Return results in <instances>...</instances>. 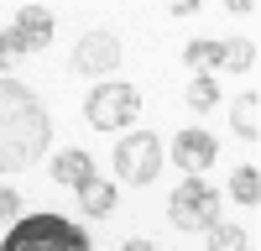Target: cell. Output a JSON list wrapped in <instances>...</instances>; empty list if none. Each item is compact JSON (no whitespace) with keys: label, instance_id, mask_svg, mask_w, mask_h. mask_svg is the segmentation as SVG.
<instances>
[{"label":"cell","instance_id":"cell-19","mask_svg":"<svg viewBox=\"0 0 261 251\" xmlns=\"http://www.w3.org/2000/svg\"><path fill=\"white\" fill-rule=\"evenodd\" d=\"M120 251H157V246H151V241H141V236H136V241H125Z\"/></svg>","mask_w":261,"mask_h":251},{"label":"cell","instance_id":"cell-8","mask_svg":"<svg viewBox=\"0 0 261 251\" xmlns=\"http://www.w3.org/2000/svg\"><path fill=\"white\" fill-rule=\"evenodd\" d=\"M11 32H16V42H21V53H42V47L53 42V16L42 11V6H27V11L16 16Z\"/></svg>","mask_w":261,"mask_h":251},{"label":"cell","instance_id":"cell-14","mask_svg":"<svg viewBox=\"0 0 261 251\" xmlns=\"http://www.w3.org/2000/svg\"><path fill=\"white\" fill-rule=\"evenodd\" d=\"M183 58H188V68H214V63H220V42H209V37H193L188 47H183Z\"/></svg>","mask_w":261,"mask_h":251},{"label":"cell","instance_id":"cell-6","mask_svg":"<svg viewBox=\"0 0 261 251\" xmlns=\"http://www.w3.org/2000/svg\"><path fill=\"white\" fill-rule=\"evenodd\" d=\"M115 63H120V37H115V32L94 27V32L79 37V47H73V68H79V73L99 79V73H115Z\"/></svg>","mask_w":261,"mask_h":251},{"label":"cell","instance_id":"cell-2","mask_svg":"<svg viewBox=\"0 0 261 251\" xmlns=\"http://www.w3.org/2000/svg\"><path fill=\"white\" fill-rule=\"evenodd\" d=\"M0 251H94V246L63 215H27L6 241H0Z\"/></svg>","mask_w":261,"mask_h":251},{"label":"cell","instance_id":"cell-18","mask_svg":"<svg viewBox=\"0 0 261 251\" xmlns=\"http://www.w3.org/2000/svg\"><path fill=\"white\" fill-rule=\"evenodd\" d=\"M16 209H21V194L16 188H0V220H11Z\"/></svg>","mask_w":261,"mask_h":251},{"label":"cell","instance_id":"cell-17","mask_svg":"<svg viewBox=\"0 0 261 251\" xmlns=\"http://www.w3.org/2000/svg\"><path fill=\"white\" fill-rule=\"evenodd\" d=\"M16 63H21V42H16V32H0V79H6Z\"/></svg>","mask_w":261,"mask_h":251},{"label":"cell","instance_id":"cell-10","mask_svg":"<svg viewBox=\"0 0 261 251\" xmlns=\"http://www.w3.org/2000/svg\"><path fill=\"white\" fill-rule=\"evenodd\" d=\"M230 131L241 141H256L261 136V99H256V89H246L241 99L230 105Z\"/></svg>","mask_w":261,"mask_h":251},{"label":"cell","instance_id":"cell-7","mask_svg":"<svg viewBox=\"0 0 261 251\" xmlns=\"http://www.w3.org/2000/svg\"><path fill=\"white\" fill-rule=\"evenodd\" d=\"M214 152H220V146H214L209 131H178L172 136V162L188 167V178H204V167L214 162Z\"/></svg>","mask_w":261,"mask_h":251},{"label":"cell","instance_id":"cell-16","mask_svg":"<svg viewBox=\"0 0 261 251\" xmlns=\"http://www.w3.org/2000/svg\"><path fill=\"white\" fill-rule=\"evenodd\" d=\"M214 99H220V84H214L209 73H199V79L188 84V105H193V110H209Z\"/></svg>","mask_w":261,"mask_h":251},{"label":"cell","instance_id":"cell-1","mask_svg":"<svg viewBox=\"0 0 261 251\" xmlns=\"http://www.w3.org/2000/svg\"><path fill=\"white\" fill-rule=\"evenodd\" d=\"M53 141L42 99L16 79H0V167H32Z\"/></svg>","mask_w":261,"mask_h":251},{"label":"cell","instance_id":"cell-9","mask_svg":"<svg viewBox=\"0 0 261 251\" xmlns=\"http://www.w3.org/2000/svg\"><path fill=\"white\" fill-rule=\"evenodd\" d=\"M53 178L63 183V188H84L94 178V157L89 152H79V146H68V152H58L53 157Z\"/></svg>","mask_w":261,"mask_h":251},{"label":"cell","instance_id":"cell-5","mask_svg":"<svg viewBox=\"0 0 261 251\" xmlns=\"http://www.w3.org/2000/svg\"><path fill=\"white\" fill-rule=\"evenodd\" d=\"M115 173L125 178V183H151L162 173V141L151 136V131H125L120 141H115Z\"/></svg>","mask_w":261,"mask_h":251},{"label":"cell","instance_id":"cell-13","mask_svg":"<svg viewBox=\"0 0 261 251\" xmlns=\"http://www.w3.org/2000/svg\"><path fill=\"white\" fill-rule=\"evenodd\" d=\"M230 194L241 199L246 209H256V199H261V173H256V167H235V178H230Z\"/></svg>","mask_w":261,"mask_h":251},{"label":"cell","instance_id":"cell-15","mask_svg":"<svg viewBox=\"0 0 261 251\" xmlns=\"http://www.w3.org/2000/svg\"><path fill=\"white\" fill-rule=\"evenodd\" d=\"M246 230L241 225H209V251H246Z\"/></svg>","mask_w":261,"mask_h":251},{"label":"cell","instance_id":"cell-11","mask_svg":"<svg viewBox=\"0 0 261 251\" xmlns=\"http://www.w3.org/2000/svg\"><path fill=\"white\" fill-rule=\"evenodd\" d=\"M79 204H84V215H110V209H115V188L105 178H89L79 188Z\"/></svg>","mask_w":261,"mask_h":251},{"label":"cell","instance_id":"cell-4","mask_svg":"<svg viewBox=\"0 0 261 251\" xmlns=\"http://www.w3.org/2000/svg\"><path fill=\"white\" fill-rule=\"evenodd\" d=\"M167 215H172L178 230H209V225H220V194H214L204 178H188V183L172 188Z\"/></svg>","mask_w":261,"mask_h":251},{"label":"cell","instance_id":"cell-12","mask_svg":"<svg viewBox=\"0 0 261 251\" xmlns=\"http://www.w3.org/2000/svg\"><path fill=\"white\" fill-rule=\"evenodd\" d=\"M220 63H225V68H235V73H246L251 63H256V42H246V37L220 42Z\"/></svg>","mask_w":261,"mask_h":251},{"label":"cell","instance_id":"cell-3","mask_svg":"<svg viewBox=\"0 0 261 251\" xmlns=\"http://www.w3.org/2000/svg\"><path fill=\"white\" fill-rule=\"evenodd\" d=\"M84 115H89L94 131H120V126H136V115H141L136 84H99V89L84 99Z\"/></svg>","mask_w":261,"mask_h":251}]
</instances>
